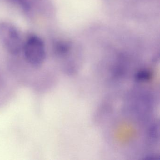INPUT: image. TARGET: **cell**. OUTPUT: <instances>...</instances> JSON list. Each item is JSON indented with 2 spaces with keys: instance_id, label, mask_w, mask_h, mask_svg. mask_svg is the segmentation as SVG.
<instances>
[{
  "instance_id": "6da1fadb",
  "label": "cell",
  "mask_w": 160,
  "mask_h": 160,
  "mask_svg": "<svg viewBox=\"0 0 160 160\" xmlns=\"http://www.w3.org/2000/svg\"><path fill=\"white\" fill-rule=\"evenodd\" d=\"M25 59L34 67H38L43 63L46 57L43 41L37 36L30 37L22 48Z\"/></svg>"
},
{
  "instance_id": "7a4b0ae2",
  "label": "cell",
  "mask_w": 160,
  "mask_h": 160,
  "mask_svg": "<svg viewBox=\"0 0 160 160\" xmlns=\"http://www.w3.org/2000/svg\"><path fill=\"white\" fill-rule=\"evenodd\" d=\"M0 42L12 55H18L22 50L23 45L20 34L17 29L10 23H0Z\"/></svg>"
},
{
  "instance_id": "3957f363",
  "label": "cell",
  "mask_w": 160,
  "mask_h": 160,
  "mask_svg": "<svg viewBox=\"0 0 160 160\" xmlns=\"http://www.w3.org/2000/svg\"><path fill=\"white\" fill-rule=\"evenodd\" d=\"M14 1H16V0H14ZM17 1H19H19H21V2H23V1H24V0H17Z\"/></svg>"
}]
</instances>
